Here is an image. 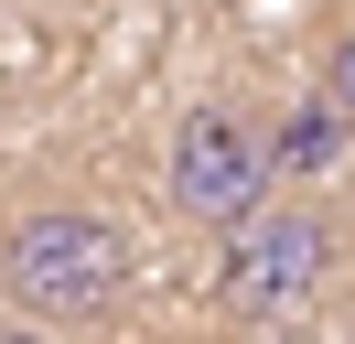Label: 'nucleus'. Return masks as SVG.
Wrapping results in <instances>:
<instances>
[{"label": "nucleus", "instance_id": "nucleus-1", "mask_svg": "<svg viewBox=\"0 0 355 344\" xmlns=\"http://www.w3.org/2000/svg\"><path fill=\"white\" fill-rule=\"evenodd\" d=\"M130 237H119V215L76 205V194H44V205H22L11 226H0V291H11V322H44V334H65V322H108L119 301H130Z\"/></svg>", "mask_w": 355, "mask_h": 344}, {"label": "nucleus", "instance_id": "nucleus-4", "mask_svg": "<svg viewBox=\"0 0 355 344\" xmlns=\"http://www.w3.org/2000/svg\"><path fill=\"white\" fill-rule=\"evenodd\" d=\"M345 150H355V129L334 119V97H323V86H312V97L291 108L280 129H269V162H280V183H323Z\"/></svg>", "mask_w": 355, "mask_h": 344}, {"label": "nucleus", "instance_id": "nucleus-2", "mask_svg": "<svg viewBox=\"0 0 355 344\" xmlns=\"http://www.w3.org/2000/svg\"><path fill=\"white\" fill-rule=\"evenodd\" d=\"M162 194L194 237H237L248 215L280 205V162H269V119L248 97H194L173 129H162Z\"/></svg>", "mask_w": 355, "mask_h": 344}, {"label": "nucleus", "instance_id": "nucleus-3", "mask_svg": "<svg viewBox=\"0 0 355 344\" xmlns=\"http://www.w3.org/2000/svg\"><path fill=\"white\" fill-rule=\"evenodd\" d=\"M334 215L302 205V194H280L269 215H248L237 237L216 248V312L248 322V334H280V322H302L312 301L334 291Z\"/></svg>", "mask_w": 355, "mask_h": 344}, {"label": "nucleus", "instance_id": "nucleus-6", "mask_svg": "<svg viewBox=\"0 0 355 344\" xmlns=\"http://www.w3.org/2000/svg\"><path fill=\"white\" fill-rule=\"evenodd\" d=\"M0 344H65V334H44V322H0Z\"/></svg>", "mask_w": 355, "mask_h": 344}, {"label": "nucleus", "instance_id": "nucleus-5", "mask_svg": "<svg viewBox=\"0 0 355 344\" xmlns=\"http://www.w3.org/2000/svg\"><path fill=\"white\" fill-rule=\"evenodd\" d=\"M323 97H334V119L355 129V22H345V33L323 43Z\"/></svg>", "mask_w": 355, "mask_h": 344}]
</instances>
